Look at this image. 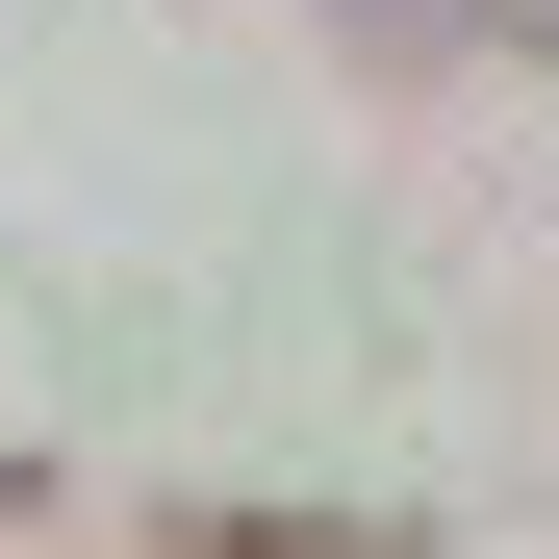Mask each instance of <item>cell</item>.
I'll list each match as a JSON object with an SVG mask.
<instances>
[{
	"label": "cell",
	"instance_id": "6da1fadb",
	"mask_svg": "<svg viewBox=\"0 0 559 559\" xmlns=\"http://www.w3.org/2000/svg\"><path fill=\"white\" fill-rule=\"evenodd\" d=\"M178 559H432V534L407 509H254L229 484V509H178Z\"/></svg>",
	"mask_w": 559,
	"mask_h": 559
},
{
	"label": "cell",
	"instance_id": "7a4b0ae2",
	"mask_svg": "<svg viewBox=\"0 0 559 559\" xmlns=\"http://www.w3.org/2000/svg\"><path fill=\"white\" fill-rule=\"evenodd\" d=\"M356 51H559V0H356Z\"/></svg>",
	"mask_w": 559,
	"mask_h": 559
}]
</instances>
